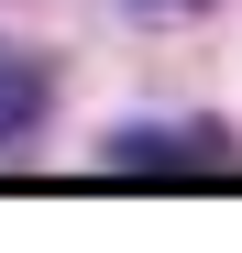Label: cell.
Returning a JSON list of instances; mask_svg holds the SVG:
<instances>
[{
    "label": "cell",
    "mask_w": 242,
    "mask_h": 253,
    "mask_svg": "<svg viewBox=\"0 0 242 253\" xmlns=\"http://www.w3.org/2000/svg\"><path fill=\"white\" fill-rule=\"evenodd\" d=\"M99 176H121V187H231L242 154H231L220 121H132V132H110Z\"/></svg>",
    "instance_id": "6da1fadb"
},
{
    "label": "cell",
    "mask_w": 242,
    "mask_h": 253,
    "mask_svg": "<svg viewBox=\"0 0 242 253\" xmlns=\"http://www.w3.org/2000/svg\"><path fill=\"white\" fill-rule=\"evenodd\" d=\"M44 110H55V66L11 44V55H0V143H22V132H33Z\"/></svg>",
    "instance_id": "7a4b0ae2"
},
{
    "label": "cell",
    "mask_w": 242,
    "mask_h": 253,
    "mask_svg": "<svg viewBox=\"0 0 242 253\" xmlns=\"http://www.w3.org/2000/svg\"><path fill=\"white\" fill-rule=\"evenodd\" d=\"M143 11H198V0H143Z\"/></svg>",
    "instance_id": "3957f363"
}]
</instances>
